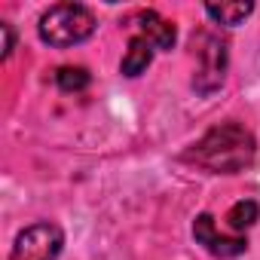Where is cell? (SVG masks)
Segmentation results:
<instances>
[{
  "label": "cell",
  "instance_id": "cell-1",
  "mask_svg": "<svg viewBox=\"0 0 260 260\" xmlns=\"http://www.w3.org/2000/svg\"><path fill=\"white\" fill-rule=\"evenodd\" d=\"M187 162H196L199 169L211 175H239L254 166L257 159V141L242 122H220L184 153Z\"/></svg>",
  "mask_w": 260,
  "mask_h": 260
},
{
  "label": "cell",
  "instance_id": "cell-2",
  "mask_svg": "<svg viewBox=\"0 0 260 260\" xmlns=\"http://www.w3.org/2000/svg\"><path fill=\"white\" fill-rule=\"evenodd\" d=\"M95 28H98L95 13L89 7H83V4H55L37 22L40 40L46 46H52V49L80 46V43H86L95 34Z\"/></svg>",
  "mask_w": 260,
  "mask_h": 260
},
{
  "label": "cell",
  "instance_id": "cell-3",
  "mask_svg": "<svg viewBox=\"0 0 260 260\" xmlns=\"http://www.w3.org/2000/svg\"><path fill=\"white\" fill-rule=\"evenodd\" d=\"M196 46V71H193V89L199 95H211L223 86L226 77V40H220L217 34H199L193 40Z\"/></svg>",
  "mask_w": 260,
  "mask_h": 260
},
{
  "label": "cell",
  "instance_id": "cell-4",
  "mask_svg": "<svg viewBox=\"0 0 260 260\" xmlns=\"http://www.w3.org/2000/svg\"><path fill=\"white\" fill-rule=\"evenodd\" d=\"M61 251H64L61 226H55L49 220H37L16 236L10 260H58Z\"/></svg>",
  "mask_w": 260,
  "mask_h": 260
},
{
  "label": "cell",
  "instance_id": "cell-5",
  "mask_svg": "<svg viewBox=\"0 0 260 260\" xmlns=\"http://www.w3.org/2000/svg\"><path fill=\"white\" fill-rule=\"evenodd\" d=\"M193 239H196V245H202L214 257H239V254L248 251V242L242 236H223V233H217L211 214H199L193 220Z\"/></svg>",
  "mask_w": 260,
  "mask_h": 260
},
{
  "label": "cell",
  "instance_id": "cell-6",
  "mask_svg": "<svg viewBox=\"0 0 260 260\" xmlns=\"http://www.w3.org/2000/svg\"><path fill=\"white\" fill-rule=\"evenodd\" d=\"M132 28H135V34H138V37L150 40V43H153V49H162V52L175 49L178 31H175V25H172L169 19H162L156 10H141V13H135Z\"/></svg>",
  "mask_w": 260,
  "mask_h": 260
},
{
  "label": "cell",
  "instance_id": "cell-7",
  "mask_svg": "<svg viewBox=\"0 0 260 260\" xmlns=\"http://www.w3.org/2000/svg\"><path fill=\"white\" fill-rule=\"evenodd\" d=\"M150 61H153V43L135 34L132 40H128V49L122 55L119 71H122V77H141L150 68Z\"/></svg>",
  "mask_w": 260,
  "mask_h": 260
},
{
  "label": "cell",
  "instance_id": "cell-8",
  "mask_svg": "<svg viewBox=\"0 0 260 260\" xmlns=\"http://www.w3.org/2000/svg\"><path fill=\"white\" fill-rule=\"evenodd\" d=\"M205 13H208L217 25L236 28V25H242V22L254 13V4H208Z\"/></svg>",
  "mask_w": 260,
  "mask_h": 260
},
{
  "label": "cell",
  "instance_id": "cell-9",
  "mask_svg": "<svg viewBox=\"0 0 260 260\" xmlns=\"http://www.w3.org/2000/svg\"><path fill=\"white\" fill-rule=\"evenodd\" d=\"M260 220V205L254 199H239L230 211H226V226L242 233V230H251L254 223Z\"/></svg>",
  "mask_w": 260,
  "mask_h": 260
},
{
  "label": "cell",
  "instance_id": "cell-10",
  "mask_svg": "<svg viewBox=\"0 0 260 260\" xmlns=\"http://www.w3.org/2000/svg\"><path fill=\"white\" fill-rule=\"evenodd\" d=\"M89 83H92V74L80 64H64L55 71V86L61 92H83Z\"/></svg>",
  "mask_w": 260,
  "mask_h": 260
},
{
  "label": "cell",
  "instance_id": "cell-11",
  "mask_svg": "<svg viewBox=\"0 0 260 260\" xmlns=\"http://www.w3.org/2000/svg\"><path fill=\"white\" fill-rule=\"evenodd\" d=\"M0 31H4V58H10L13 49H16V31H13L10 22H0Z\"/></svg>",
  "mask_w": 260,
  "mask_h": 260
}]
</instances>
